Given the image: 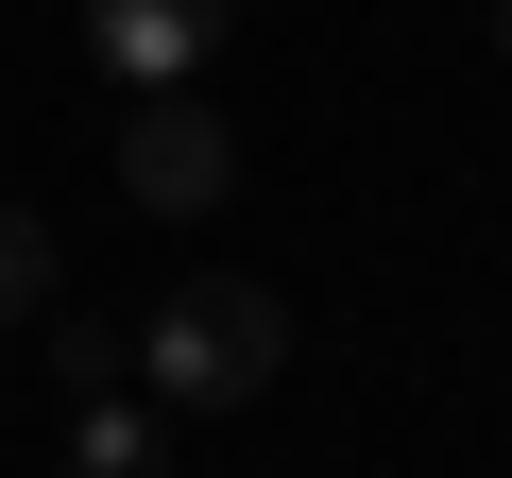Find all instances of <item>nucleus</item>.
Instances as JSON below:
<instances>
[{
	"instance_id": "obj_1",
	"label": "nucleus",
	"mask_w": 512,
	"mask_h": 478,
	"mask_svg": "<svg viewBox=\"0 0 512 478\" xmlns=\"http://www.w3.org/2000/svg\"><path fill=\"white\" fill-rule=\"evenodd\" d=\"M137 376H154V410H239V393H274V376H291V308L256 291V274L154 291V325H137Z\"/></svg>"
},
{
	"instance_id": "obj_2",
	"label": "nucleus",
	"mask_w": 512,
	"mask_h": 478,
	"mask_svg": "<svg viewBox=\"0 0 512 478\" xmlns=\"http://www.w3.org/2000/svg\"><path fill=\"white\" fill-rule=\"evenodd\" d=\"M120 188H137L154 222H188V205L239 188V137L205 120V86H137V103H120Z\"/></svg>"
},
{
	"instance_id": "obj_3",
	"label": "nucleus",
	"mask_w": 512,
	"mask_h": 478,
	"mask_svg": "<svg viewBox=\"0 0 512 478\" xmlns=\"http://www.w3.org/2000/svg\"><path fill=\"white\" fill-rule=\"evenodd\" d=\"M222 18H239V0H86V35H103V69H120V86H205Z\"/></svg>"
},
{
	"instance_id": "obj_4",
	"label": "nucleus",
	"mask_w": 512,
	"mask_h": 478,
	"mask_svg": "<svg viewBox=\"0 0 512 478\" xmlns=\"http://www.w3.org/2000/svg\"><path fill=\"white\" fill-rule=\"evenodd\" d=\"M69 478H171V410L154 393H69Z\"/></svg>"
},
{
	"instance_id": "obj_5",
	"label": "nucleus",
	"mask_w": 512,
	"mask_h": 478,
	"mask_svg": "<svg viewBox=\"0 0 512 478\" xmlns=\"http://www.w3.org/2000/svg\"><path fill=\"white\" fill-rule=\"evenodd\" d=\"M52 291H69V257H52V222H35V205H0V325H35Z\"/></svg>"
},
{
	"instance_id": "obj_6",
	"label": "nucleus",
	"mask_w": 512,
	"mask_h": 478,
	"mask_svg": "<svg viewBox=\"0 0 512 478\" xmlns=\"http://www.w3.org/2000/svg\"><path fill=\"white\" fill-rule=\"evenodd\" d=\"M52 376H69V393H103V376H120V325H86V308H69V325H52Z\"/></svg>"
},
{
	"instance_id": "obj_7",
	"label": "nucleus",
	"mask_w": 512,
	"mask_h": 478,
	"mask_svg": "<svg viewBox=\"0 0 512 478\" xmlns=\"http://www.w3.org/2000/svg\"><path fill=\"white\" fill-rule=\"evenodd\" d=\"M495 52H512V0H495Z\"/></svg>"
}]
</instances>
